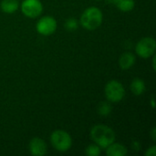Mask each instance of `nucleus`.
Masks as SVG:
<instances>
[{"label": "nucleus", "mask_w": 156, "mask_h": 156, "mask_svg": "<svg viewBox=\"0 0 156 156\" xmlns=\"http://www.w3.org/2000/svg\"><path fill=\"white\" fill-rule=\"evenodd\" d=\"M135 62V56L131 52L123 53L119 59V65L122 69H129Z\"/></svg>", "instance_id": "nucleus-9"}, {"label": "nucleus", "mask_w": 156, "mask_h": 156, "mask_svg": "<svg viewBox=\"0 0 156 156\" xmlns=\"http://www.w3.org/2000/svg\"><path fill=\"white\" fill-rule=\"evenodd\" d=\"M102 22V13L97 7L87 8L80 17V24L89 30H94L101 26Z\"/></svg>", "instance_id": "nucleus-2"}, {"label": "nucleus", "mask_w": 156, "mask_h": 156, "mask_svg": "<svg viewBox=\"0 0 156 156\" xmlns=\"http://www.w3.org/2000/svg\"><path fill=\"white\" fill-rule=\"evenodd\" d=\"M21 9L25 16L35 18L41 14L43 6L39 0H25L22 3Z\"/></svg>", "instance_id": "nucleus-6"}, {"label": "nucleus", "mask_w": 156, "mask_h": 156, "mask_svg": "<svg viewBox=\"0 0 156 156\" xmlns=\"http://www.w3.org/2000/svg\"><path fill=\"white\" fill-rule=\"evenodd\" d=\"M1 8L5 13H14L18 8V2L17 0H3L1 3Z\"/></svg>", "instance_id": "nucleus-11"}, {"label": "nucleus", "mask_w": 156, "mask_h": 156, "mask_svg": "<svg viewBox=\"0 0 156 156\" xmlns=\"http://www.w3.org/2000/svg\"><path fill=\"white\" fill-rule=\"evenodd\" d=\"M131 90H132L133 93L137 96L143 94L145 90V84H144V80H142L140 79L133 80L131 84Z\"/></svg>", "instance_id": "nucleus-12"}, {"label": "nucleus", "mask_w": 156, "mask_h": 156, "mask_svg": "<svg viewBox=\"0 0 156 156\" xmlns=\"http://www.w3.org/2000/svg\"><path fill=\"white\" fill-rule=\"evenodd\" d=\"M156 154V147L155 146H153L151 147L150 149L147 150V152L145 153V155L146 156H155Z\"/></svg>", "instance_id": "nucleus-17"}, {"label": "nucleus", "mask_w": 156, "mask_h": 156, "mask_svg": "<svg viewBox=\"0 0 156 156\" xmlns=\"http://www.w3.org/2000/svg\"><path fill=\"white\" fill-rule=\"evenodd\" d=\"M155 132H156V129L155 128H154L153 129V131H152V138H153V140L154 141H155V139H156V137H155Z\"/></svg>", "instance_id": "nucleus-18"}, {"label": "nucleus", "mask_w": 156, "mask_h": 156, "mask_svg": "<svg viewBox=\"0 0 156 156\" xmlns=\"http://www.w3.org/2000/svg\"><path fill=\"white\" fill-rule=\"evenodd\" d=\"M155 48V40L153 37H144L141 39L136 45V53L140 57L147 58L154 54Z\"/></svg>", "instance_id": "nucleus-5"}, {"label": "nucleus", "mask_w": 156, "mask_h": 156, "mask_svg": "<svg viewBox=\"0 0 156 156\" xmlns=\"http://www.w3.org/2000/svg\"><path fill=\"white\" fill-rule=\"evenodd\" d=\"M98 112L102 116H107L111 113L112 112V106L107 103V102H101L100 105H99V108H98Z\"/></svg>", "instance_id": "nucleus-14"}, {"label": "nucleus", "mask_w": 156, "mask_h": 156, "mask_svg": "<svg viewBox=\"0 0 156 156\" xmlns=\"http://www.w3.org/2000/svg\"><path fill=\"white\" fill-rule=\"evenodd\" d=\"M90 137L92 141L101 148H107L115 141L114 132L108 126L99 124L94 126L90 131Z\"/></svg>", "instance_id": "nucleus-1"}, {"label": "nucleus", "mask_w": 156, "mask_h": 156, "mask_svg": "<svg viewBox=\"0 0 156 156\" xmlns=\"http://www.w3.org/2000/svg\"><path fill=\"white\" fill-rule=\"evenodd\" d=\"M152 107H153V108L155 107V106H154V98L152 99Z\"/></svg>", "instance_id": "nucleus-20"}, {"label": "nucleus", "mask_w": 156, "mask_h": 156, "mask_svg": "<svg viewBox=\"0 0 156 156\" xmlns=\"http://www.w3.org/2000/svg\"><path fill=\"white\" fill-rule=\"evenodd\" d=\"M57 28V22L51 16H44L39 19L37 24V30L39 34L49 36L55 32Z\"/></svg>", "instance_id": "nucleus-7"}, {"label": "nucleus", "mask_w": 156, "mask_h": 156, "mask_svg": "<svg viewBox=\"0 0 156 156\" xmlns=\"http://www.w3.org/2000/svg\"><path fill=\"white\" fill-rule=\"evenodd\" d=\"M127 154V149L124 145L120 144H112L107 147V155L124 156Z\"/></svg>", "instance_id": "nucleus-10"}, {"label": "nucleus", "mask_w": 156, "mask_h": 156, "mask_svg": "<svg viewBox=\"0 0 156 156\" xmlns=\"http://www.w3.org/2000/svg\"><path fill=\"white\" fill-rule=\"evenodd\" d=\"M153 67H154V69H155V57H154V59H153Z\"/></svg>", "instance_id": "nucleus-19"}, {"label": "nucleus", "mask_w": 156, "mask_h": 156, "mask_svg": "<svg viewBox=\"0 0 156 156\" xmlns=\"http://www.w3.org/2000/svg\"><path fill=\"white\" fill-rule=\"evenodd\" d=\"M65 27L68 30H74L78 27V24H77V21L75 19H69L66 22Z\"/></svg>", "instance_id": "nucleus-16"}, {"label": "nucleus", "mask_w": 156, "mask_h": 156, "mask_svg": "<svg viewBox=\"0 0 156 156\" xmlns=\"http://www.w3.org/2000/svg\"><path fill=\"white\" fill-rule=\"evenodd\" d=\"M101 154V149L98 145H89L86 148V154L89 156H98Z\"/></svg>", "instance_id": "nucleus-15"}, {"label": "nucleus", "mask_w": 156, "mask_h": 156, "mask_svg": "<svg viewBox=\"0 0 156 156\" xmlns=\"http://www.w3.org/2000/svg\"><path fill=\"white\" fill-rule=\"evenodd\" d=\"M125 90L122 83L117 80H111L107 83L105 87L106 98L112 102H118L122 101L124 97Z\"/></svg>", "instance_id": "nucleus-4"}, {"label": "nucleus", "mask_w": 156, "mask_h": 156, "mask_svg": "<svg viewBox=\"0 0 156 156\" xmlns=\"http://www.w3.org/2000/svg\"><path fill=\"white\" fill-rule=\"evenodd\" d=\"M29 151L35 156H42L47 154V144L39 138H34L29 143Z\"/></svg>", "instance_id": "nucleus-8"}, {"label": "nucleus", "mask_w": 156, "mask_h": 156, "mask_svg": "<svg viewBox=\"0 0 156 156\" xmlns=\"http://www.w3.org/2000/svg\"><path fill=\"white\" fill-rule=\"evenodd\" d=\"M53 147L58 152H66L71 147V137L70 135L61 130L55 131L50 137Z\"/></svg>", "instance_id": "nucleus-3"}, {"label": "nucleus", "mask_w": 156, "mask_h": 156, "mask_svg": "<svg viewBox=\"0 0 156 156\" xmlns=\"http://www.w3.org/2000/svg\"><path fill=\"white\" fill-rule=\"evenodd\" d=\"M112 1L116 5V6L123 12H129L134 7V0H112Z\"/></svg>", "instance_id": "nucleus-13"}]
</instances>
